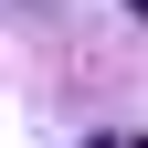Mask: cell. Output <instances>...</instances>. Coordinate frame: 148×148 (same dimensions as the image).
I'll list each match as a JSON object with an SVG mask.
<instances>
[{"mask_svg": "<svg viewBox=\"0 0 148 148\" xmlns=\"http://www.w3.org/2000/svg\"><path fill=\"white\" fill-rule=\"evenodd\" d=\"M85 148H148V138H138V127H106V138H85Z\"/></svg>", "mask_w": 148, "mask_h": 148, "instance_id": "1", "label": "cell"}, {"mask_svg": "<svg viewBox=\"0 0 148 148\" xmlns=\"http://www.w3.org/2000/svg\"><path fill=\"white\" fill-rule=\"evenodd\" d=\"M138 21H148V0H138Z\"/></svg>", "mask_w": 148, "mask_h": 148, "instance_id": "2", "label": "cell"}]
</instances>
